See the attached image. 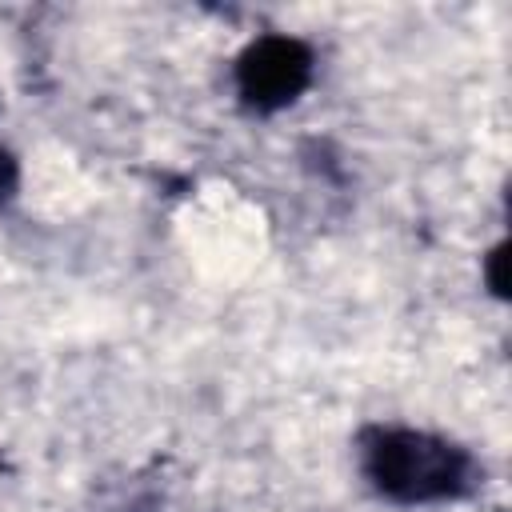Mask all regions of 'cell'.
<instances>
[{
	"label": "cell",
	"mask_w": 512,
	"mask_h": 512,
	"mask_svg": "<svg viewBox=\"0 0 512 512\" xmlns=\"http://www.w3.org/2000/svg\"><path fill=\"white\" fill-rule=\"evenodd\" d=\"M368 476L396 500H440L464 488L468 456L428 432H380L368 444Z\"/></svg>",
	"instance_id": "cell-1"
},
{
	"label": "cell",
	"mask_w": 512,
	"mask_h": 512,
	"mask_svg": "<svg viewBox=\"0 0 512 512\" xmlns=\"http://www.w3.org/2000/svg\"><path fill=\"white\" fill-rule=\"evenodd\" d=\"M312 80V52L292 36H264L244 48L236 64L240 96L264 112L292 104Z\"/></svg>",
	"instance_id": "cell-2"
},
{
	"label": "cell",
	"mask_w": 512,
	"mask_h": 512,
	"mask_svg": "<svg viewBox=\"0 0 512 512\" xmlns=\"http://www.w3.org/2000/svg\"><path fill=\"white\" fill-rule=\"evenodd\" d=\"M12 188H16V164L8 152H0V200H8Z\"/></svg>",
	"instance_id": "cell-3"
},
{
	"label": "cell",
	"mask_w": 512,
	"mask_h": 512,
	"mask_svg": "<svg viewBox=\"0 0 512 512\" xmlns=\"http://www.w3.org/2000/svg\"><path fill=\"white\" fill-rule=\"evenodd\" d=\"M500 264H504V248H496V252H492V288H496V292H504V276H500Z\"/></svg>",
	"instance_id": "cell-4"
}]
</instances>
